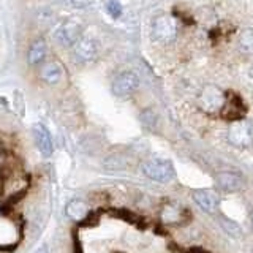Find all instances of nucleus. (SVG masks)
<instances>
[{
	"label": "nucleus",
	"mask_w": 253,
	"mask_h": 253,
	"mask_svg": "<svg viewBox=\"0 0 253 253\" xmlns=\"http://www.w3.org/2000/svg\"><path fill=\"white\" fill-rule=\"evenodd\" d=\"M177 35V26L176 21L169 14H158L152 22V37L155 42H160L168 44L174 42Z\"/></svg>",
	"instance_id": "f257e3e1"
},
{
	"label": "nucleus",
	"mask_w": 253,
	"mask_h": 253,
	"mask_svg": "<svg viewBox=\"0 0 253 253\" xmlns=\"http://www.w3.org/2000/svg\"><path fill=\"white\" fill-rule=\"evenodd\" d=\"M142 171L144 174L155 182H169L174 177V166L169 160H165V158H152V160H147L142 165Z\"/></svg>",
	"instance_id": "f03ea898"
},
{
	"label": "nucleus",
	"mask_w": 253,
	"mask_h": 253,
	"mask_svg": "<svg viewBox=\"0 0 253 253\" xmlns=\"http://www.w3.org/2000/svg\"><path fill=\"white\" fill-rule=\"evenodd\" d=\"M139 85V78L133 71H122L121 75H117L116 79L111 85V90L116 97H128Z\"/></svg>",
	"instance_id": "7ed1b4c3"
},
{
	"label": "nucleus",
	"mask_w": 253,
	"mask_h": 253,
	"mask_svg": "<svg viewBox=\"0 0 253 253\" xmlns=\"http://www.w3.org/2000/svg\"><path fill=\"white\" fill-rule=\"evenodd\" d=\"M98 54V44L90 37H81L73 46V55L78 63H89Z\"/></svg>",
	"instance_id": "20e7f679"
},
{
	"label": "nucleus",
	"mask_w": 253,
	"mask_h": 253,
	"mask_svg": "<svg viewBox=\"0 0 253 253\" xmlns=\"http://www.w3.org/2000/svg\"><path fill=\"white\" fill-rule=\"evenodd\" d=\"M228 139L233 146L237 147H249L253 141V131L250 124L245 121H237L231 125L228 131Z\"/></svg>",
	"instance_id": "39448f33"
},
{
	"label": "nucleus",
	"mask_w": 253,
	"mask_h": 253,
	"mask_svg": "<svg viewBox=\"0 0 253 253\" xmlns=\"http://www.w3.org/2000/svg\"><path fill=\"white\" fill-rule=\"evenodd\" d=\"M81 30L83 27L78 21L68 19L57 29V32H55V40L65 47L75 46V43L81 38Z\"/></svg>",
	"instance_id": "423d86ee"
},
{
	"label": "nucleus",
	"mask_w": 253,
	"mask_h": 253,
	"mask_svg": "<svg viewBox=\"0 0 253 253\" xmlns=\"http://www.w3.org/2000/svg\"><path fill=\"white\" fill-rule=\"evenodd\" d=\"M245 113H247V108H245L244 101L241 100L239 95H236L234 92H228L225 95V103H223V108H221V116L237 122V121H242Z\"/></svg>",
	"instance_id": "0eeeda50"
},
{
	"label": "nucleus",
	"mask_w": 253,
	"mask_h": 253,
	"mask_svg": "<svg viewBox=\"0 0 253 253\" xmlns=\"http://www.w3.org/2000/svg\"><path fill=\"white\" fill-rule=\"evenodd\" d=\"M223 103H225V93L213 85H208L200 95V105L208 113H215L218 109L221 111Z\"/></svg>",
	"instance_id": "6e6552de"
},
{
	"label": "nucleus",
	"mask_w": 253,
	"mask_h": 253,
	"mask_svg": "<svg viewBox=\"0 0 253 253\" xmlns=\"http://www.w3.org/2000/svg\"><path fill=\"white\" fill-rule=\"evenodd\" d=\"M32 134H34V141H35L38 152L43 157H51L54 152V144H52L49 130H47L43 124H35L32 126Z\"/></svg>",
	"instance_id": "1a4fd4ad"
},
{
	"label": "nucleus",
	"mask_w": 253,
	"mask_h": 253,
	"mask_svg": "<svg viewBox=\"0 0 253 253\" xmlns=\"http://www.w3.org/2000/svg\"><path fill=\"white\" fill-rule=\"evenodd\" d=\"M193 200L200 208L208 213H215L220 204V198L212 190H195Z\"/></svg>",
	"instance_id": "9d476101"
},
{
	"label": "nucleus",
	"mask_w": 253,
	"mask_h": 253,
	"mask_svg": "<svg viewBox=\"0 0 253 253\" xmlns=\"http://www.w3.org/2000/svg\"><path fill=\"white\" fill-rule=\"evenodd\" d=\"M63 76V70L60 67L59 62H47L42 67V71H40V78L43 79L46 84H59L62 81Z\"/></svg>",
	"instance_id": "9b49d317"
},
{
	"label": "nucleus",
	"mask_w": 253,
	"mask_h": 253,
	"mask_svg": "<svg viewBox=\"0 0 253 253\" xmlns=\"http://www.w3.org/2000/svg\"><path fill=\"white\" fill-rule=\"evenodd\" d=\"M89 208L83 200H71L68 201L67 208H65V213L70 220L78 221V223H83L84 218L89 215Z\"/></svg>",
	"instance_id": "f8f14e48"
},
{
	"label": "nucleus",
	"mask_w": 253,
	"mask_h": 253,
	"mask_svg": "<svg viewBox=\"0 0 253 253\" xmlns=\"http://www.w3.org/2000/svg\"><path fill=\"white\" fill-rule=\"evenodd\" d=\"M46 54H47V46H46L44 40H42V38L35 40V42L32 43L30 49H29V54H27L29 65H32V67L40 65L42 62H44Z\"/></svg>",
	"instance_id": "ddd939ff"
},
{
	"label": "nucleus",
	"mask_w": 253,
	"mask_h": 253,
	"mask_svg": "<svg viewBox=\"0 0 253 253\" xmlns=\"http://www.w3.org/2000/svg\"><path fill=\"white\" fill-rule=\"evenodd\" d=\"M217 184L218 187L226 193H233L236 190H239L242 185V180L239 179V176H236L233 172H223L217 177Z\"/></svg>",
	"instance_id": "4468645a"
},
{
	"label": "nucleus",
	"mask_w": 253,
	"mask_h": 253,
	"mask_svg": "<svg viewBox=\"0 0 253 253\" xmlns=\"http://www.w3.org/2000/svg\"><path fill=\"white\" fill-rule=\"evenodd\" d=\"M182 217H184V211L177 206H172V204H168L163 208V212H162V218L166 223H179L182 221Z\"/></svg>",
	"instance_id": "2eb2a0df"
},
{
	"label": "nucleus",
	"mask_w": 253,
	"mask_h": 253,
	"mask_svg": "<svg viewBox=\"0 0 253 253\" xmlns=\"http://www.w3.org/2000/svg\"><path fill=\"white\" fill-rule=\"evenodd\" d=\"M239 46L244 52H253V30H244L239 37Z\"/></svg>",
	"instance_id": "dca6fc26"
},
{
	"label": "nucleus",
	"mask_w": 253,
	"mask_h": 253,
	"mask_svg": "<svg viewBox=\"0 0 253 253\" xmlns=\"http://www.w3.org/2000/svg\"><path fill=\"white\" fill-rule=\"evenodd\" d=\"M106 10L114 19H117L119 16L122 14V5H121L119 0H109V2L106 3Z\"/></svg>",
	"instance_id": "f3484780"
},
{
	"label": "nucleus",
	"mask_w": 253,
	"mask_h": 253,
	"mask_svg": "<svg viewBox=\"0 0 253 253\" xmlns=\"http://www.w3.org/2000/svg\"><path fill=\"white\" fill-rule=\"evenodd\" d=\"M14 109H16V113H18L21 117H24V114H26V106H24V97H22V93L19 90L14 92Z\"/></svg>",
	"instance_id": "a211bd4d"
},
{
	"label": "nucleus",
	"mask_w": 253,
	"mask_h": 253,
	"mask_svg": "<svg viewBox=\"0 0 253 253\" xmlns=\"http://www.w3.org/2000/svg\"><path fill=\"white\" fill-rule=\"evenodd\" d=\"M221 225L225 226V229H226V233H228V234H231V236H241V228L237 226L236 223H233V221H229V220H225V218H223V221H221Z\"/></svg>",
	"instance_id": "6ab92c4d"
},
{
	"label": "nucleus",
	"mask_w": 253,
	"mask_h": 253,
	"mask_svg": "<svg viewBox=\"0 0 253 253\" xmlns=\"http://www.w3.org/2000/svg\"><path fill=\"white\" fill-rule=\"evenodd\" d=\"M93 0H73V5L78 6V8H84L87 5H90Z\"/></svg>",
	"instance_id": "aec40b11"
},
{
	"label": "nucleus",
	"mask_w": 253,
	"mask_h": 253,
	"mask_svg": "<svg viewBox=\"0 0 253 253\" xmlns=\"http://www.w3.org/2000/svg\"><path fill=\"white\" fill-rule=\"evenodd\" d=\"M34 253H49V250H47V245H42V247H38Z\"/></svg>",
	"instance_id": "412c9836"
},
{
	"label": "nucleus",
	"mask_w": 253,
	"mask_h": 253,
	"mask_svg": "<svg viewBox=\"0 0 253 253\" xmlns=\"http://www.w3.org/2000/svg\"><path fill=\"white\" fill-rule=\"evenodd\" d=\"M14 249H16L14 245H13V247H5V245L2 247V245H0V252H13Z\"/></svg>",
	"instance_id": "4be33fe9"
},
{
	"label": "nucleus",
	"mask_w": 253,
	"mask_h": 253,
	"mask_svg": "<svg viewBox=\"0 0 253 253\" xmlns=\"http://www.w3.org/2000/svg\"><path fill=\"white\" fill-rule=\"evenodd\" d=\"M252 229H253V215H252Z\"/></svg>",
	"instance_id": "5701e85b"
}]
</instances>
